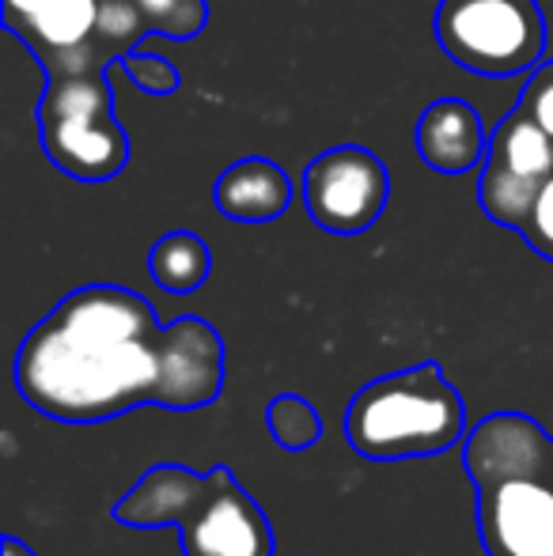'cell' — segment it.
<instances>
[{
	"instance_id": "10",
	"label": "cell",
	"mask_w": 553,
	"mask_h": 556,
	"mask_svg": "<svg viewBox=\"0 0 553 556\" xmlns=\"http://www.w3.org/2000/svg\"><path fill=\"white\" fill-rule=\"evenodd\" d=\"M216 208L236 224H269L280 220L292 205V178L277 167L274 160L262 155H247V160L231 163L221 178H216Z\"/></svg>"
},
{
	"instance_id": "8",
	"label": "cell",
	"mask_w": 553,
	"mask_h": 556,
	"mask_svg": "<svg viewBox=\"0 0 553 556\" xmlns=\"http://www.w3.org/2000/svg\"><path fill=\"white\" fill-rule=\"evenodd\" d=\"M391 175L372 148L341 144L315 155L303 170L307 216L330 235H361L384 216Z\"/></svg>"
},
{
	"instance_id": "4",
	"label": "cell",
	"mask_w": 553,
	"mask_h": 556,
	"mask_svg": "<svg viewBox=\"0 0 553 556\" xmlns=\"http://www.w3.org/2000/svg\"><path fill=\"white\" fill-rule=\"evenodd\" d=\"M345 435L372 462L432 458L466 435V405L440 364H414L361 387L345 409Z\"/></svg>"
},
{
	"instance_id": "1",
	"label": "cell",
	"mask_w": 553,
	"mask_h": 556,
	"mask_svg": "<svg viewBox=\"0 0 553 556\" xmlns=\"http://www.w3.org/2000/svg\"><path fill=\"white\" fill-rule=\"evenodd\" d=\"M15 390L61 425H99L137 405L201 409L224 390V341L198 315L160 326L144 295L88 285L23 337Z\"/></svg>"
},
{
	"instance_id": "12",
	"label": "cell",
	"mask_w": 553,
	"mask_h": 556,
	"mask_svg": "<svg viewBox=\"0 0 553 556\" xmlns=\"http://www.w3.org/2000/svg\"><path fill=\"white\" fill-rule=\"evenodd\" d=\"M213 254L205 239L193 231H167L152 250H148V273L171 295H190L209 280Z\"/></svg>"
},
{
	"instance_id": "15",
	"label": "cell",
	"mask_w": 553,
	"mask_h": 556,
	"mask_svg": "<svg viewBox=\"0 0 553 556\" xmlns=\"http://www.w3.org/2000/svg\"><path fill=\"white\" fill-rule=\"evenodd\" d=\"M148 30L163 38H193L205 27V0H134Z\"/></svg>"
},
{
	"instance_id": "19",
	"label": "cell",
	"mask_w": 553,
	"mask_h": 556,
	"mask_svg": "<svg viewBox=\"0 0 553 556\" xmlns=\"http://www.w3.org/2000/svg\"><path fill=\"white\" fill-rule=\"evenodd\" d=\"M4 556H35V553H30L20 538H4Z\"/></svg>"
},
{
	"instance_id": "11",
	"label": "cell",
	"mask_w": 553,
	"mask_h": 556,
	"mask_svg": "<svg viewBox=\"0 0 553 556\" xmlns=\"http://www.w3.org/2000/svg\"><path fill=\"white\" fill-rule=\"evenodd\" d=\"M486 163L524 178L531 186H546L553 178V137L535 122L524 106L508 111L489 137Z\"/></svg>"
},
{
	"instance_id": "14",
	"label": "cell",
	"mask_w": 553,
	"mask_h": 556,
	"mask_svg": "<svg viewBox=\"0 0 553 556\" xmlns=\"http://www.w3.org/2000/svg\"><path fill=\"white\" fill-rule=\"evenodd\" d=\"M266 428L280 451H311L323 440V417L300 394H280L266 405Z\"/></svg>"
},
{
	"instance_id": "7",
	"label": "cell",
	"mask_w": 553,
	"mask_h": 556,
	"mask_svg": "<svg viewBox=\"0 0 553 556\" xmlns=\"http://www.w3.org/2000/svg\"><path fill=\"white\" fill-rule=\"evenodd\" d=\"M4 23L42 58V65L111 42L122 53L148 30L134 0H4Z\"/></svg>"
},
{
	"instance_id": "16",
	"label": "cell",
	"mask_w": 553,
	"mask_h": 556,
	"mask_svg": "<svg viewBox=\"0 0 553 556\" xmlns=\"http://www.w3.org/2000/svg\"><path fill=\"white\" fill-rule=\"evenodd\" d=\"M122 65H126V76L137 84L144 96H175L178 88V73L175 65H171L167 58H155V53H140V50H129L126 58H122Z\"/></svg>"
},
{
	"instance_id": "20",
	"label": "cell",
	"mask_w": 553,
	"mask_h": 556,
	"mask_svg": "<svg viewBox=\"0 0 553 556\" xmlns=\"http://www.w3.org/2000/svg\"><path fill=\"white\" fill-rule=\"evenodd\" d=\"M550 473H553V435H550Z\"/></svg>"
},
{
	"instance_id": "3",
	"label": "cell",
	"mask_w": 553,
	"mask_h": 556,
	"mask_svg": "<svg viewBox=\"0 0 553 556\" xmlns=\"http://www.w3.org/2000/svg\"><path fill=\"white\" fill-rule=\"evenodd\" d=\"M134 530L175 527L186 556H274V530L228 466L193 473L190 466H152L111 507Z\"/></svg>"
},
{
	"instance_id": "2",
	"label": "cell",
	"mask_w": 553,
	"mask_h": 556,
	"mask_svg": "<svg viewBox=\"0 0 553 556\" xmlns=\"http://www.w3.org/2000/svg\"><path fill=\"white\" fill-rule=\"evenodd\" d=\"M463 466L478 489V538L489 556H553L550 435L524 413L470 428Z\"/></svg>"
},
{
	"instance_id": "18",
	"label": "cell",
	"mask_w": 553,
	"mask_h": 556,
	"mask_svg": "<svg viewBox=\"0 0 553 556\" xmlns=\"http://www.w3.org/2000/svg\"><path fill=\"white\" fill-rule=\"evenodd\" d=\"M519 235H524V242L535 250V254L546 257V262H553V178H550L546 186H542L539 201H535L527 224L519 227Z\"/></svg>"
},
{
	"instance_id": "6",
	"label": "cell",
	"mask_w": 553,
	"mask_h": 556,
	"mask_svg": "<svg viewBox=\"0 0 553 556\" xmlns=\"http://www.w3.org/2000/svg\"><path fill=\"white\" fill-rule=\"evenodd\" d=\"M436 42L466 73H531L546 50V15L535 0H440Z\"/></svg>"
},
{
	"instance_id": "9",
	"label": "cell",
	"mask_w": 553,
	"mask_h": 556,
	"mask_svg": "<svg viewBox=\"0 0 553 556\" xmlns=\"http://www.w3.org/2000/svg\"><path fill=\"white\" fill-rule=\"evenodd\" d=\"M417 155L425 167L440 170V175H466V170L481 167L489 152L486 125L481 114L463 99H436L417 117L414 132Z\"/></svg>"
},
{
	"instance_id": "5",
	"label": "cell",
	"mask_w": 553,
	"mask_h": 556,
	"mask_svg": "<svg viewBox=\"0 0 553 556\" xmlns=\"http://www.w3.org/2000/svg\"><path fill=\"white\" fill-rule=\"evenodd\" d=\"M46 76L38 129L50 163L80 182L114 178L129 163V137L114 117L106 65L53 68Z\"/></svg>"
},
{
	"instance_id": "17",
	"label": "cell",
	"mask_w": 553,
	"mask_h": 556,
	"mask_svg": "<svg viewBox=\"0 0 553 556\" xmlns=\"http://www.w3.org/2000/svg\"><path fill=\"white\" fill-rule=\"evenodd\" d=\"M519 106H524L527 114L535 117V122L542 125V129L553 137V61L546 65H535L531 76H527L524 84V99H519Z\"/></svg>"
},
{
	"instance_id": "13",
	"label": "cell",
	"mask_w": 553,
	"mask_h": 556,
	"mask_svg": "<svg viewBox=\"0 0 553 556\" xmlns=\"http://www.w3.org/2000/svg\"><path fill=\"white\" fill-rule=\"evenodd\" d=\"M539 193H542V186L524 182V178L508 175V170L493 167V163H481V175H478V205H481V213H486L493 224L519 231V227L527 224V216H531V208H535V201H539Z\"/></svg>"
}]
</instances>
